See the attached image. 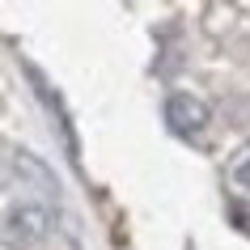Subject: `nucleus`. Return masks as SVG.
<instances>
[{
  "mask_svg": "<svg viewBox=\"0 0 250 250\" xmlns=\"http://www.w3.org/2000/svg\"><path fill=\"white\" fill-rule=\"evenodd\" d=\"M47 221H51V212L47 208H34V204H21V208H9L4 212V246L9 250H30L39 246L42 237H47Z\"/></svg>",
  "mask_w": 250,
  "mask_h": 250,
  "instance_id": "f03ea898",
  "label": "nucleus"
},
{
  "mask_svg": "<svg viewBox=\"0 0 250 250\" xmlns=\"http://www.w3.org/2000/svg\"><path fill=\"white\" fill-rule=\"evenodd\" d=\"M4 178H9L13 191L21 187V204H34V208H47V212L60 204V183H55V174L47 170L34 153H26V148H9Z\"/></svg>",
  "mask_w": 250,
  "mask_h": 250,
  "instance_id": "f257e3e1",
  "label": "nucleus"
},
{
  "mask_svg": "<svg viewBox=\"0 0 250 250\" xmlns=\"http://www.w3.org/2000/svg\"><path fill=\"white\" fill-rule=\"evenodd\" d=\"M208 106L199 102L195 93H170L166 98V123H170V132L178 136H199L208 127Z\"/></svg>",
  "mask_w": 250,
  "mask_h": 250,
  "instance_id": "7ed1b4c3",
  "label": "nucleus"
},
{
  "mask_svg": "<svg viewBox=\"0 0 250 250\" xmlns=\"http://www.w3.org/2000/svg\"><path fill=\"white\" fill-rule=\"evenodd\" d=\"M233 178H237V187H246V191H250V157H246V161H242V166L233 170Z\"/></svg>",
  "mask_w": 250,
  "mask_h": 250,
  "instance_id": "20e7f679",
  "label": "nucleus"
}]
</instances>
